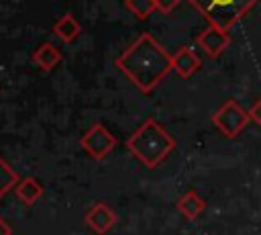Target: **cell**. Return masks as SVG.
<instances>
[{
  "mask_svg": "<svg viewBox=\"0 0 261 235\" xmlns=\"http://www.w3.org/2000/svg\"><path fill=\"white\" fill-rule=\"evenodd\" d=\"M116 67L145 94L155 90L167 72L173 69L171 55L149 33H141L137 41L118 55Z\"/></svg>",
  "mask_w": 261,
  "mask_h": 235,
  "instance_id": "6da1fadb",
  "label": "cell"
},
{
  "mask_svg": "<svg viewBox=\"0 0 261 235\" xmlns=\"http://www.w3.org/2000/svg\"><path fill=\"white\" fill-rule=\"evenodd\" d=\"M126 149L147 168H157L161 166L167 155L175 149V139L155 121L147 119L128 139H126Z\"/></svg>",
  "mask_w": 261,
  "mask_h": 235,
  "instance_id": "7a4b0ae2",
  "label": "cell"
},
{
  "mask_svg": "<svg viewBox=\"0 0 261 235\" xmlns=\"http://www.w3.org/2000/svg\"><path fill=\"white\" fill-rule=\"evenodd\" d=\"M210 25L230 31L261 0H188Z\"/></svg>",
  "mask_w": 261,
  "mask_h": 235,
  "instance_id": "3957f363",
  "label": "cell"
},
{
  "mask_svg": "<svg viewBox=\"0 0 261 235\" xmlns=\"http://www.w3.org/2000/svg\"><path fill=\"white\" fill-rule=\"evenodd\" d=\"M249 110H245L237 100H226L212 114V125L228 139L237 137L249 125Z\"/></svg>",
  "mask_w": 261,
  "mask_h": 235,
  "instance_id": "277c9868",
  "label": "cell"
},
{
  "mask_svg": "<svg viewBox=\"0 0 261 235\" xmlns=\"http://www.w3.org/2000/svg\"><path fill=\"white\" fill-rule=\"evenodd\" d=\"M80 143L88 151V155H92L94 159H104L116 147V137L102 123H96L82 135Z\"/></svg>",
  "mask_w": 261,
  "mask_h": 235,
  "instance_id": "5b68a950",
  "label": "cell"
},
{
  "mask_svg": "<svg viewBox=\"0 0 261 235\" xmlns=\"http://www.w3.org/2000/svg\"><path fill=\"white\" fill-rule=\"evenodd\" d=\"M198 45L208 57H218L230 45V35H228V31H222L214 25H208V29H204L198 35Z\"/></svg>",
  "mask_w": 261,
  "mask_h": 235,
  "instance_id": "8992f818",
  "label": "cell"
},
{
  "mask_svg": "<svg viewBox=\"0 0 261 235\" xmlns=\"http://www.w3.org/2000/svg\"><path fill=\"white\" fill-rule=\"evenodd\" d=\"M84 221H86V225H88L94 233L104 235L106 231H110V229L116 225V215H114V210H110L104 202H94V204L88 208Z\"/></svg>",
  "mask_w": 261,
  "mask_h": 235,
  "instance_id": "52a82bcc",
  "label": "cell"
},
{
  "mask_svg": "<svg viewBox=\"0 0 261 235\" xmlns=\"http://www.w3.org/2000/svg\"><path fill=\"white\" fill-rule=\"evenodd\" d=\"M202 65V59L190 47H179L171 55V67L179 78H192Z\"/></svg>",
  "mask_w": 261,
  "mask_h": 235,
  "instance_id": "ba28073f",
  "label": "cell"
},
{
  "mask_svg": "<svg viewBox=\"0 0 261 235\" xmlns=\"http://www.w3.org/2000/svg\"><path fill=\"white\" fill-rule=\"evenodd\" d=\"M177 210H179L186 219H198V217L206 210V200H204L196 190H188V192L177 200Z\"/></svg>",
  "mask_w": 261,
  "mask_h": 235,
  "instance_id": "9c48e42d",
  "label": "cell"
},
{
  "mask_svg": "<svg viewBox=\"0 0 261 235\" xmlns=\"http://www.w3.org/2000/svg\"><path fill=\"white\" fill-rule=\"evenodd\" d=\"M53 33H55V37H57L59 41H63V43H73V41L80 37L82 27H80V22L75 20V16L67 12V14H63V16L53 25Z\"/></svg>",
  "mask_w": 261,
  "mask_h": 235,
  "instance_id": "30bf717a",
  "label": "cell"
},
{
  "mask_svg": "<svg viewBox=\"0 0 261 235\" xmlns=\"http://www.w3.org/2000/svg\"><path fill=\"white\" fill-rule=\"evenodd\" d=\"M33 61H35L43 72H51V69L61 61V53H59V49H57L55 45L43 43V45H39V47L35 49Z\"/></svg>",
  "mask_w": 261,
  "mask_h": 235,
  "instance_id": "8fae6325",
  "label": "cell"
},
{
  "mask_svg": "<svg viewBox=\"0 0 261 235\" xmlns=\"http://www.w3.org/2000/svg\"><path fill=\"white\" fill-rule=\"evenodd\" d=\"M14 192L18 196V200H22L24 204H35L43 196V186L35 178H22L14 186Z\"/></svg>",
  "mask_w": 261,
  "mask_h": 235,
  "instance_id": "7c38bea8",
  "label": "cell"
},
{
  "mask_svg": "<svg viewBox=\"0 0 261 235\" xmlns=\"http://www.w3.org/2000/svg\"><path fill=\"white\" fill-rule=\"evenodd\" d=\"M18 184V176H16V172L0 157V198L10 190V188H14Z\"/></svg>",
  "mask_w": 261,
  "mask_h": 235,
  "instance_id": "4fadbf2b",
  "label": "cell"
},
{
  "mask_svg": "<svg viewBox=\"0 0 261 235\" xmlns=\"http://www.w3.org/2000/svg\"><path fill=\"white\" fill-rule=\"evenodd\" d=\"M124 4H126V8H128L135 16H139V18H147L153 10H157L155 0H126Z\"/></svg>",
  "mask_w": 261,
  "mask_h": 235,
  "instance_id": "5bb4252c",
  "label": "cell"
},
{
  "mask_svg": "<svg viewBox=\"0 0 261 235\" xmlns=\"http://www.w3.org/2000/svg\"><path fill=\"white\" fill-rule=\"evenodd\" d=\"M179 2H181V0H155V6H157L159 12L169 14L171 10H175V6H177Z\"/></svg>",
  "mask_w": 261,
  "mask_h": 235,
  "instance_id": "9a60e30c",
  "label": "cell"
},
{
  "mask_svg": "<svg viewBox=\"0 0 261 235\" xmlns=\"http://www.w3.org/2000/svg\"><path fill=\"white\" fill-rule=\"evenodd\" d=\"M249 119H251L255 125H259V127H261V98H259V100H255V102H253V106L249 108Z\"/></svg>",
  "mask_w": 261,
  "mask_h": 235,
  "instance_id": "2e32d148",
  "label": "cell"
},
{
  "mask_svg": "<svg viewBox=\"0 0 261 235\" xmlns=\"http://www.w3.org/2000/svg\"><path fill=\"white\" fill-rule=\"evenodd\" d=\"M0 235H12V229H10V225L0 217Z\"/></svg>",
  "mask_w": 261,
  "mask_h": 235,
  "instance_id": "e0dca14e",
  "label": "cell"
}]
</instances>
